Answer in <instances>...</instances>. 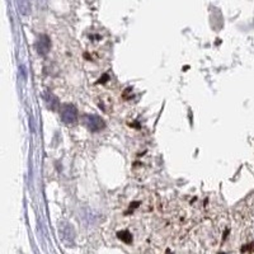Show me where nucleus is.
Here are the masks:
<instances>
[{"instance_id":"2","label":"nucleus","mask_w":254,"mask_h":254,"mask_svg":"<svg viewBox=\"0 0 254 254\" xmlns=\"http://www.w3.org/2000/svg\"><path fill=\"white\" fill-rule=\"evenodd\" d=\"M61 120L67 125L76 122V120H78L76 108L72 104H64L63 107H61Z\"/></svg>"},{"instance_id":"4","label":"nucleus","mask_w":254,"mask_h":254,"mask_svg":"<svg viewBox=\"0 0 254 254\" xmlns=\"http://www.w3.org/2000/svg\"><path fill=\"white\" fill-rule=\"evenodd\" d=\"M37 51L40 55H46L50 51V40L46 36H41L37 42Z\"/></svg>"},{"instance_id":"1","label":"nucleus","mask_w":254,"mask_h":254,"mask_svg":"<svg viewBox=\"0 0 254 254\" xmlns=\"http://www.w3.org/2000/svg\"><path fill=\"white\" fill-rule=\"evenodd\" d=\"M83 121L84 125L88 127V130H90L92 132L101 131L104 127V121L98 115H85L83 117Z\"/></svg>"},{"instance_id":"3","label":"nucleus","mask_w":254,"mask_h":254,"mask_svg":"<svg viewBox=\"0 0 254 254\" xmlns=\"http://www.w3.org/2000/svg\"><path fill=\"white\" fill-rule=\"evenodd\" d=\"M60 235L61 238H63L64 242L67 243V244H71V243L74 242V237H75V234H74V229H72L69 224H66V222L60 224Z\"/></svg>"}]
</instances>
